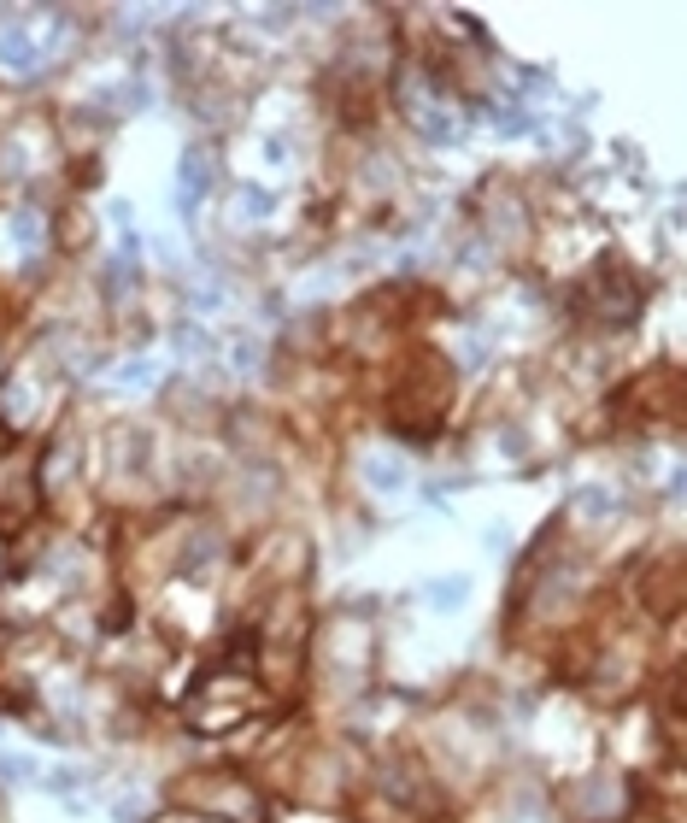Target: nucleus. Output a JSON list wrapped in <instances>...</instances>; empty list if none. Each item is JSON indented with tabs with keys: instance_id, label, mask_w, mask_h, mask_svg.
Instances as JSON below:
<instances>
[{
	"instance_id": "nucleus-1",
	"label": "nucleus",
	"mask_w": 687,
	"mask_h": 823,
	"mask_svg": "<svg viewBox=\"0 0 687 823\" xmlns=\"http://www.w3.org/2000/svg\"><path fill=\"white\" fill-rule=\"evenodd\" d=\"M0 59H6V65H18V71H30V65H35V47L24 42L18 30H0Z\"/></svg>"
},
{
	"instance_id": "nucleus-2",
	"label": "nucleus",
	"mask_w": 687,
	"mask_h": 823,
	"mask_svg": "<svg viewBox=\"0 0 687 823\" xmlns=\"http://www.w3.org/2000/svg\"><path fill=\"white\" fill-rule=\"evenodd\" d=\"M200 189H206V154H200V147H194V154L182 159V194H189V201H194Z\"/></svg>"
},
{
	"instance_id": "nucleus-3",
	"label": "nucleus",
	"mask_w": 687,
	"mask_h": 823,
	"mask_svg": "<svg viewBox=\"0 0 687 823\" xmlns=\"http://www.w3.org/2000/svg\"><path fill=\"white\" fill-rule=\"evenodd\" d=\"M458 600H465V582H435V589H429V606H435V612H453Z\"/></svg>"
},
{
	"instance_id": "nucleus-4",
	"label": "nucleus",
	"mask_w": 687,
	"mask_h": 823,
	"mask_svg": "<svg viewBox=\"0 0 687 823\" xmlns=\"http://www.w3.org/2000/svg\"><path fill=\"white\" fill-rule=\"evenodd\" d=\"M370 482H382V489H394V482H399V465H370Z\"/></svg>"
}]
</instances>
